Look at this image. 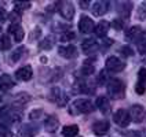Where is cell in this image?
<instances>
[{
	"instance_id": "cell-1",
	"label": "cell",
	"mask_w": 146,
	"mask_h": 137,
	"mask_svg": "<svg viewBox=\"0 0 146 137\" xmlns=\"http://www.w3.org/2000/svg\"><path fill=\"white\" fill-rule=\"evenodd\" d=\"M94 104L92 102L88 100V99H76L70 104V110H69V114L72 115H77V114H88L94 111Z\"/></svg>"
},
{
	"instance_id": "cell-44",
	"label": "cell",
	"mask_w": 146,
	"mask_h": 137,
	"mask_svg": "<svg viewBox=\"0 0 146 137\" xmlns=\"http://www.w3.org/2000/svg\"><path fill=\"white\" fill-rule=\"evenodd\" d=\"M0 30H1V29H0Z\"/></svg>"
},
{
	"instance_id": "cell-19",
	"label": "cell",
	"mask_w": 146,
	"mask_h": 137,
	"mask_svg": "<svg viewBox=\"0 0 146 137\" xmlns=\"http://www.w3.org/2000/svg\"><path fill=\"white\" fill-rule=\"evenodd\" d=\"M108 130H109V122L108 121H97L92 125V132L97 136H104L108 133Z\"/></svg>"
},
{
	"instance_id": "cell-12",
	"label": "cell",
	"mask_w": 146,
	"mask_h": 137,
	"mask_svg": "<svg viewBox=\"0 0 146 137\" xmlns=\"http://www.w3.org/2000/svg\"><path fill=\"white\" fill-rule=\"evenodd\" d=\"M39 132V125L36 123H26L19 129V137H35Z\"/></svg>"
},
{
	"instance_id": "cell-27",
	"label": "cell",
	"mask_w": 146,
	"mask_h": 137,
	"mask_svg": "<svg viewBox=\"0 0 146 137\" xmlns=\"http://www.w3.org/2000/svg\"><path fill=\"white\" fill-rule=\"evenodd\" d=\"M131 3H120V6H119V12L123 16H127L130 15V11H131Z\"/></svg>"
},
{
	"instance_id": "cell-13",
	"label": "cell",
	"mask_w": 146,
	"mask_h": 137,
	"mask_svg": "<svg viewBox=\"0 0 146 137\" xmlns=\"http://www.w3.org/2000/svg\"><path fill=\"white\" fill-rule=\"evenodd\" d=\"M58 54L61 55V56L66 58V59H73V58L77 56V49L74 45H61L59 48H58Z\"/></svg>"
},
{
	"instance_id": "cell-18",
	"label": "cell",
	"mask_w": 146,
	"mask_h": 137,
	"mask_svg": "<svg viewBox=\"0 0 146 137\" xmlns=\"http://www.w3.org/2000/svg\"><path fill=\"white\" fill-rule=\"evenodd\" d=\"M58 126H59V121H58V118L55 115H50V117L46 118V121H44V129L47 130L48 133L57 132Z\"/></svg>"
},
{
	"instance_id": "cell-35",
	"label": "cell",
	"mask_w": 146,
	"mask_h": 137,
	"mask_svg": "<svg viewBox=\"0 0 146 137\" xmlns=\"http://www.w3.org/2000/svg\"><path fill=\"white\" fill-rule=\"evenodd\" d=\"M113 28L114 29H119V30L123 29L124 28V19H116L113 22Z\"/></svg>"
},
{
	"instance_id": "cell-42",
	"label": "cell",
	"mask_w": 146,
	"mask_h": 137,
	"mask_svg": "<svg viewBox=\"0 0 146 137\" xmlns=\"http://www.w3.org/2000/svg\"><path fill=\"white\" fill-rule=\"evenodd\" d=\"M143 63H146V56H143Z\"/></svg>"
},
{
	"instance_id": "cell-3",
	"label": "cell",
	"mask_w": 146,
	"mask_h": 137,
	"mask_svg": "<svg viewBox=\"0 0 146 137\" xmlns=\"http://www.w3.org/2000/svg\"><path fill=\"white\" fill-rule=\"evenodd\" d=\"M21 119V113L17 111L14 108H10V107H3L0 110V121L3 125H11L14 122H18Z\"/></svg>"
},
{
	"instance_id": "cell-30",
	"label": "cell",
	"mask_w": 146,
	"mask_h": 137,
	"mask_svg": "<svg viewBox=\"0 0 146 137\" xmlns=\"http://www.w3.org/2000/svg\"><path fill=\"white\" fill-rule=\"evenodd\" d=\"M137 16H138V19H146V3H142L138 7Z\"/></svg>"
},
{
	"instance_id": "cell-31",
	"label": "cell",
	"mask_w": 146,
	"mask_h": 137,
	"mask_svg": "<svg viewBox=\"0 0 146 137\" xmlns=\"http://www.w3.org/2000/svg\"><path fill=\"white\" fill-rule=\"evenodd\" d=\"M40 49H51L52 48V39L51 37H47V39H44V40L40 43Z\"/></svg>"
},
{
	"instance_id": "cell-15",
	"label": "cell",
	"mask_w": 146,
	"mask_h": 137,
	"mask_svg": "<svg viewBox=\"0 0 146 137\" xmlns=\"http://www.w3.org/2000/svg\"><path fill=\"white\" fill-rule=\"evenodd\" d=\"M33 75V70L31 66H24L15 71V78L19 81H29Z\"/></svg>"
},
{
	"instance_id": "cell-38",
	"label": "cell",
	"mask_w": 146,
	"mask_h": 137,
	"mask_svg": "<svg viewBox=\"0 0 146 137\" xmlns=\"http://www.w3.org/2000/svg\"><path fill=\"white\" fill-rule=\"evenodd\" d=\"M41 114H43V111H41V110H35V111H33L32 114H31V115H29V118H31V119H36V118H39V117H40Z\"/></svg>"
},
{
	"instance_id": "cell-23",
	"label": "cell",
	"mask_w": 146,
	"mask_h": 137,
	"mask_svg": "<svg viewBox=\"0 0 146 137\" xmlns=\"http://www.w3.org/2000/svg\"><path fill=\"white\" fill-rule=\"evenodd\" d=\"M109 28H110V24L109 21H102L94 28V32L97 34L98 37H105L106 33L109 32Z\"/></svg>"
},
{
	"instance_id": "cell-17",
	"label": "cell",
	"mask_w": 146,
	"mask_h": 137,
	"mask_svg": "<svg viewBox=\"0 0 146 137\" xmlns=\"http://www.w3.org/2000/svg\"><path fill=\"white\" fill-rule=\"evenodd\" d=\"M79 29H80L81 33H90L92 29H94V22L92 19L87 15H83L79 21Z\"/></svg>"
},
{
	"instance_id": "cell-26",
	"label": "cell",
	"mask_w": 146,
	"mask_h": 137,
	"mask_svg": "<svg viewBox=\"0 0 146 137\" xmlns=\"http://www.w3.org/2000/svg\"><path fill=\"white\" fill-rule=\"evenodd\" d=\"M26 52V49H25V47H19V48H17L13 54H11V62L13 63H15V62H18L21 58H22V54H25Z\"/></svg>"
},
{
	"instance_id": "cell-41",
	"label": "cell",
	"mask_w": 146,
	"mask_h": 137,
	"mask_svg": "<svg viewBox=\"0 0 146 137\" xmlns=\"http://www.w3.org/2000/svg\"><path fill=\"white\" fill-rule=\"evenodd\" d=\"M90 6V3L88 1H80V7H83V8H87Z\"/></svg>"
},
{
	"instance_id": "cell-43",
	"label": "cell",
	"mask_w": 146,
	"mask_h": 137,
	"mask_svg": "<svg viewBox=\"0 0 146 137\" xmlns=\"http://www.w3.org/2000/svg\"><path fill=\"white\" fill-rule=\"evenodd\" d=\"M0 102H1V97H0Z\"/></svg>"
},
{
	"instance_id": "cell-8",
	"label": "cell",
	"mask_w": 146,
	"mask_h": 137,
	"mask_svg": "<svg viewBox=\"0 0 146 137\" xmlns=\"http://www.w3.org/2000/svg\"><path fill=\"white\" fill-rule=\"evenodd\" d=\"M124 67H125V63L117 56H110L106 60V69L112 73H120L124 70Z\"/></svg>"
},
{
	"instance_id": "cell-33",
	"label": "cell",
	"mask_w": 146,
	"mask_h": 137,
	"mask_svg": "<svg viewBox=\"0 0 146 137\" xmlns=\"http://www.w3.org/2000/svg\"><path fill=\"white\" fill-rule=\"evenodd\" d=\"M138 51L141 54H146V39L141 40L138 43Z\"/></svg>"
},
{
	"instance_id": "cell-6",
	"label": "cell",
	"mask_w": 146,
	"mask_h": 137,
	"mask_svg": "<svg viewBox=\"0 0 146 137\" xmlns=\"http://www.w3.org/2000/svg\"><path fill=\"white\" fill-rule=\"evenodd\" d=\"M113 121H114V123L119 125L120 128H127L131 122L130 114H128L127 110H124V108H119L113 115Z\"/></svg>"
},
{
	"instance_id": "cell-7",
	"label": "cell",
	"mask_w": 146,
	"mask_h": 137,
	"mask_svg": "<svg viewBox=\"0 0 146 137\" xmlns=\"http://www.w3.org/2000/svg\"><path fill=\"white\" fill-rule=\"evenodd\" d=\"M130 118L132 119L134 122H137V123H141V122L145 121L146 118V110L142 107L141 104H134L131 107L130 110Z\"/></svg>"
},
{
	"instance_id": "cell-14",
	"label": "cell",
	"mask_w": 146,
	"mask_h": 137,
	"mask_svg": "<svg viewBox=\"0 0 146 137\" xmlns=\"http://www.w3.org/2000/svg\"><path fill=\"white\" fill-rule=\"evenodd\" d=\"M109 8V3L108 1H102V0H98V1H94L92 6H91V10H92V14L95 16H101L104 15Z\"/></svg>"
},
{
	"instance_id": "cell-25",
	"label": "cell",
	"mask_w": 146,
	"mask_h": 137,
	"mask_svg": "<svg viewBox=\"0 0 146 137\" xmlns=\"http://www.w3.org/2000/svg\"><path fill=\"white\" fill-rule=\"evenodd\" d=\"M79 133V126L77 125H68L62 129V134L65 137H74Z\"/></svg>"
},
{
	"instance_id": "cell-11",
	"label": "cell",
	"mask_w": 146,
	"mask_h": 137,
	"mask_svg": "<svg viewBox=\"0 0 146 137\" xmlns=\"http://www.w3.org/2000/svg\"><path fill=\"white\" fill-rule=\"evenodd\" d=\"M29 100H31V95H28V93H25V92H21V93H18V95L14 97L13 108L17 110V111H19L21 108H24L26 103H29Z\"/></svg>"
},
{
	"instance_id": "cell-10",
	"label": "cell",
	"mask_w": 146,
	"mask_h": 137,
	"mask_svg": "<svg viewBox=\"0 0 146 137\" xmlns=\"http://www.w3.org/2000/svg\"><path fill=\"white\" fill-rule=\"evenodd\" d=\"M142 36H143V30L139 26H132L130 30L125 32V39L131 43H137V44L141 41Z\"/></svg>"
},
{
	"instance_id": "cell-37",
	"label": "cell",
	"mask_w": 146,
	"mask_h": 137,
	"mask_svg": "<svg viewBox=\"0 0 146 137\" xmlns=\"http://www.w3.org/2000/svg\"><path fill=\"white\" fill-rule=\"evenodd\" d=\"M0 137H15V136H14L13 132H10L7 129H3V130H0Z\"/></svg>"
},
{
	"instance_id": "cell-9",
	"label": "cell",
	"mask_w": 146,
	"mask_h": 137,
	"mask_svg": "<svg viewBox=\"0 0 146 137\" xmlns=\"http://www.w3.org/2000/svg\"><path fill=\"white\" fill-rule=\"evenodd\" d=\"M135 92L138 95H143L146 92V69L142 67L138 71V81L135 84Z\"/></svg>"
},
{
	"instance_id": "cell-2",
	"label": "cell",
	"mask_w": 146,
	"mask_h": 137,
	"mask_svg": "<svg viewBox=\"0 0 146 137\" xmlns=\"http://www.w3.org/2000/svg\"><path fill=\"white\" fill-rule=\"evenodd\" d=\"M108 93L114 100L124 99V96H125V84L121 80H117V78L110 80L108 84Z\"/></svg>"
},
{
	"instance_id": "cell-4",
	"label": "cell",
	"mask_w": 146,
	"mask_h": 137,
	"mask_svg": "<svg viewBox=\"0 0 146 137\" xmlns=\"http://www.w3.org/2000/svg\"><path fill=\"white\" fill-rule=\"evenodd\" d=\"M50 99L51 102H54L55 104H58L59 107H64V106L69 102V97L65 92L61 88H52L51 89V93H50Z\"/></svg>"
},
{
	"instance_id": "cell-32",
	"label": "cell",
	"mask_w": 146,
	"mask_h": 137,
	"mask_svg": "<svg viewBox=\"0 0 146 137\" xmlns=\"http://www.w3.org/2000/svg\"><path fill=\"white\" fill-rule=\"evenodd\" d=\"M74 37H76V34H74L73 32H69V30H68V32H64V34L61 36V39H59V40L62 41V43H66V41L73 40Z\"/></svg>"
},
{
	"instance_id": "cell-39",
	"label": "cell",
	"mask_w": 146,
	"mask_h": 137,
	"mask_svg": "<svg viewBox=\"0 0 146 137\" xmlns=\"http://www.w3.org/2000/svg\"><path fill=\"white\" fill-rule=\"evenodd\" d=\"M105 81H106V73L102 70V71L99 73V77H98V82H99V84H104Z\"/></svg>"
},
{
	"instance_id": "cell-36",
	"label": "cell",
	"mask_w": 146,
	"mask_h": 137,
	"mask_svg": "<svg viewBox=\"0 0 146 137\" xmlns=\"http://www.w3.org/2000/svg\"><path fill=\"white\" fill-rule=\"evenodd\" d=\"M8 18L11 19V22H13V24H19V19H21L19 14H17V12H13V14H10V16H8Z\"/></svg>"
},
{
	"instance_id": "cell-28",
	"label": "cell",
	"mask_w": 146,
	"mask_h": 137,
	"mask_svg": "<svg viewBox=\"0 0 146 137\" xmlns=\"http://www.w3.org/2000/svg\"><path fill=\"white\" fill-rule=\"evenodd\" d=\"M31 7V3H26V1H18V3H15L14 4V12H17V14H21L22 11H25V10H28V8Z\"/></svg>"
},
{
	"instance_id": "cell-16",
	"label": "cell",
	"mask_w": 146,
	"mask_h": 137,
	"mask_svg": "<svg viewBox=\"0 0 146 137\" xmlns=\"http://www.w3.org/2000/svg\"><path fill=\"white\" fill-rule=\"evenodd\" d=\"M98 49V43L94 39H87L81 43V51L86 55H91L92 52H95Z\"/></svg>"
},
{
	"instance_id": "cell-21",
	"label": "cell",
	"mask_w": 146,
	"mask_h": 137,
	"mask_svg": "<svg viewBox=\"0 0 146 137\" xmlns=\"http://www.w3.org/2000/svg\"><path fill=\"white\" fill-rule=\"evenodd\" d=\"M97 107L101 110L102 114H109L110 113V102L106 96H99L97 99Z\"/></svg>"
},
{
	"instance_id": "cell-34",
	"label": "cell",
	"mask_w": 146,
	"mask_h": 137,
	"mask_svg": "<svg viewBox=\"0 0 146 137\" xmlns=\"http://www.w3.org/2000/svg\"><path fill=\"white\" fill-rule=\"evenodd\" d=\"M120 52L124 54V56H131V55H134V51H132L130 47H123V48L120 49Z\"/></svg>"
},
{
	"instance_id": "cell-22",
	"label": "cell",
	"mask_w": 146,
	"mask_h": 137,
	"mask_svg": "<svg viewBox=\"0 0 146 137\" xmlns=\"http://www.w3.org/2000/svg\"><path fill=\"white\" fill-rule=\"evenodd\" d=\"M14 80L11 78V75L8 74H3L0 75V89L1 90H10V89L14 87Z\"/></svg>"
},
{
	"instance_id": "cell-20",
	"label": "cell",
	"mask_w": 146,
	"mask_h": 137,
	"mask_svg": "<svg viewBox=\"0 0 146 137\" xmlns=\"http://www.w3.org/2000/svg\"><path fill=\"white\" fill-rule=\"evenodd\" d=\"M8 32L14 36V40H15L17 43L22 41V39H24V36H25L24 29L21 28V25L19 24H11L10 25V28H8Z\"/></svg>"
},
{
	"instance_id": "cell-29",
	"label": "cell",
	"mask_w": 146,
	"mask_h": 137,
	"mask_svg": "<svg viewBox=\"0 0 146 137\" xmlns=\"http://www.w3.org/2000/svg\"><path fill=\"white\" fill-rule=\"evenodd\" d=\"M11 48V41L8 39V36L0 37V51H7Z\"/></svg>"
},
{
	"instance_id": "cell-24",
	"label": "cell",
	"mask_w": 146,
	"mask_h": 137,
	"mask_svg": "<svg viewBox=\"0 0 146 137\" xmlns=\"http://www.w3.org/2000/svg\"><path fill=\"white\" fill-rule=\"evenodd\" d=\"M95 70V66H94V62L88 59V60H86L84 63H83V67H81V74H84V75H91L92 73Z\"/></svg>"
},
{
	"instance_id": "cell-5",
	"label": "cell",
	"mask_w": 146,
	"mask_h": 137,
	"mask_svg": "<svg viewBox=\"0 0 146 137\" xmlns=\"http://www.w3.org/2000/svg\"><path fill=\"white\" fill-rule=\"evenodd\" d=\"M57 7L58 12L68 21H70L74 16V6L72 4V1H59L57 3Z\"/></svg>"
},
{
	"instance_id": "cell-40",
	"label": "cell",
	"mask_w": 146,
	"mask_h": 137,
	"mask_svg": "<svg viewBox=\"0 0 146 137\" xmlns=\"http://www.w3.org/2000/svg\"><path fill=\"white\" fill-rule=\"evenodd\" d=\"M6 16H7L6 10H4V8H0V22H1V21H4V19H6Z\"/></svg>"
}]
</instances>
